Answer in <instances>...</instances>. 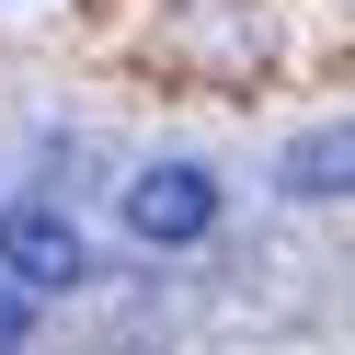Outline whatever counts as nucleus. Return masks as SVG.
<instances>
[{"label": "nucleus", "mask_w": 355, "mask_h": 355, "mask_svg": "<svg viewBox=\"0 0 355 355\" xmlns=\"http://www.w3.org/2000/svg\"><path fill=\"white\" fill-rule=\"evenodd\" d=\"M298 12L309 0H103V46L172 92H252L309 58Z\"/></svg>", "instance_id": "nucleus-1"}, {"label": "nucleus", "mask_w": 355, "mask_h": 355, "mask_svg": "<svg viewBox=\"0 0 355 355\" xmlns=\"http://www.w3.org/2000/svg\"><path fill=\"white\" fill-rule=\"evenodd\" d=\"M0 275L24 298H58V286L92 275V241H80L69 207H0Z\"/></svg>", "instance_id": "nucleus-2"}, {"label": "nucleus", "mask_w": 355, "mask_h": 355, "mask_svg": "<svg viewBox=\"0 0 355 355\" xmlns=\"http://www.w3.org/2000/svg\"><path fill=\"white\" fill-rule=\"evenodd\" d=\"M207 230H218V184L195 161H149L138 184H126V241L172 252V241H207Z\"/></svg>", "instance_id": "nucleus-3"}, {"label": "nucleus", "mask_w": 355, "mask_h": 355, "mask_svg": "<svg viewBox=\"0 0 355 355\" xmlns=\"http://www.w3.org/2000/svg\"><path fill=\"white\" fill-rule=\"evenodd\" d=\"M275 184H286V195H355V115H332V126H309V138H286Z\"/></svg>", "instance_id": "nucleus-4"}, {"label": "nucleus", "mask_w": 355, "mask_h": 355, "mask_svg": "<svg viewBox=\"0 0 355 355\" xmlns=\"http://www.w3.org/2000/svg\"><path fill=\"white\" fill-rule=\"evenodd\" d=\"M24 332H35V298H24V286H12V275H0V355L24 344Z\"/></svg>", "instance_id": "nucleus-5"}]
</instances>
